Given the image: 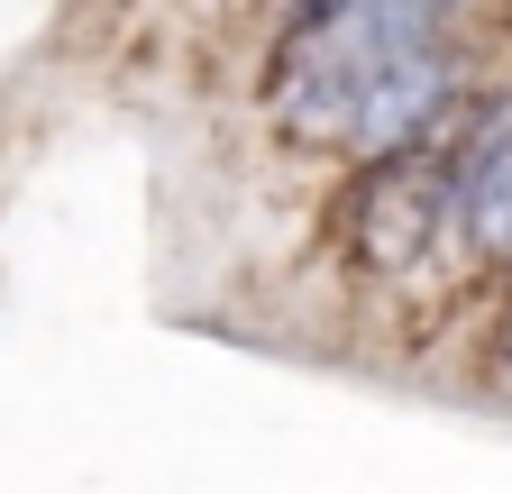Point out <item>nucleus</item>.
Returning <instances> with one entry per match:
<instances>
[{"label":"nucleus","instance_id":"2","mask_svg":"<svg viewBox=\"0 0 512 494\" xmlns=\"http://www.w3.org/2000/svg\"><path fill=\"white\" fill-rule=\"evenodd\" d=\"M503 357H512V330H503Z\"/></svg>","mask_w":512,"mask_h":494},{"label":"nucleus","instance_id":"1","mask_svg":"<svg viewBox=\"0 0 512 494\" xmlns=\"http://www.w3.org/2000/svg\"><path fill=\"white\" fill-rule=\"evenodd\" d=\"M458 211H467L476 247H512V110H494L458 147Z\"/></svg>","mask_w":512,"mask_h":494}]
</instances>
